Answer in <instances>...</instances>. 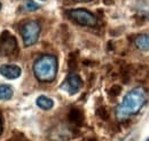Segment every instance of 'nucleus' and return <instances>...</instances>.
<instances>
[{"mask_svg": "<svg viewBox=\"0 0 149 141\" xmlns=\"http://www.w3.org/2000/svg\"><path fill=\"white\" fill-rule=\"evenodd\" d=\"M36 105L40 109H42V110H49L54 106V101L52 99L45 96V95H40V96H38L37 100H36Z\"/></svg>", "mask_w": 149, "mask_h": 141, "instance_id": "6e6552de", "label": "nucleus"}, {"mask_svg": "<svg viewBox=\"0 0 149 141\" xmlns=\"http://www.w3.org/2000/svg\"><path fill=\"white\" fill-rule=\"evenodd\" d=\"M41 1H44V0H41Z\"/></svg>", "mask_w": 149, "mask_h": 141, "instance_id": "dca6fc26", "label": "nucleus"}, {"mask_svg": "<svg viewBox=\"0 0 149 141\" xmlns=\"http://www.w3.org/2000/svg\"><path fill=\"white\" fill-rule=\"evenodd\" d=\"M76 1H92V0H76Z\"/></svg>", "mask_w": 149, "mask_h": 141, "instance_id": "ddd939ff", "label": "nucleus"}, {"mask_svg": "<svg viewBox=\"0 0 149 141\" xmlns=\"http://www.w3.org/2000/svg\"><path fill=\"white\" fill-rule=\"evenodd\" d=\"M81 86H83V82H81L80 77L77 73L68 75V77L61 84V88L63 91H65L68 94H70V95H74L76 93H78L79 89L81 88Z\"/></svg>", "mask_w": 149, "mask_h": 141, "instance_id": "423d86ee", "label": "nucleus"}, {"mask_svg": "<svg viewBox=\"0 0 149 141\" xmlns=\"http://www.w3.org/2000/svg\"><path fill=\"white\" fill-rule=\"evenodd\" d=\"M146 102V91L142 87H135L124 96L122 103L116 109V116L119 121L129 118L140 111Z\"/></svg>", "mask_w": 149, "mask_h": 141, "instance_id": "f257e3e1", "label": "nucleus"}, {"mask_svg": "<svg viewBox=\"0 0 149 141\" xmlns=\"http://www.w3.org/2000/svg\"><path fill=\"white\" fill-rule=\"evenodd\" d=\"M17 48V43L15 37L10 35L8 31H5L0 37V55L9 56Z\"/></svg>", "mask_w": 149, "mask_h": 141, "instance_id": "39448f33", "label": "nucleus"}, {"mask_svg": "<svg viewBox=\"0 0 149 141\" xmlns=\"http://www.w3.org/2000/svg\"><path fill=\"white\" fill-rule=\"evenodd\" d=\"M40 24L37 21H29L23 24L21 29V35L25 46H32L37 43L40 35Z\"/></svg>", "mask_w": 149, "mask_h": 141, "instance_id": "7ed1b4c3", "label": "nucleus"}, {"mask_svg": "<svg viewBox=\"0 0 149 141\" xmlns=\"http://www.w3.org/2000/svg\"><path fill=\"white\" fill-rule=\"evenodd\" d=\"M24 7H25V9L29 10V12H33V10H37V9L40 8V6L38 5L37 2H35V1H32V0H26L25 3H24Z\"/></svg>", "mask_w": 149, "mask_h": 141, "instance_id": "9b49d317", "label": "nucleus"}, {"mask_svg": "<svg viewBox=\"0 0 149 141\" xmlns=\"http://www.w3.org/2000/svg\"><path fill=\"white\" fill-rule=\"evenodd\" d=\"M0 9H1V3H0Z\"/></svg>", "mask_w": 149, "mask_h": 141, "instance_id": "4468645a", "label": "nucleus"}, {"mask_svg": "<svg viewBox=\"0 0 149 141\" xmlns=\"http://www.w3.org/2000/svg\"><path fill=\"white\" fill-rule=\"evenodd\" d=\"M135 46L141 51H149V35H140L135 38Z\"/></svg>", "mask_w": 149, "mask_h": 141, "instance_id": "1a4fd4ad", "label": "nucleus"}, {"mask_svg": "<svg viewBox=\"0 0 149 141\" xmlns=\"http://www.w3.org/2000/svg\"><path fill=\"white\" fill-rule=\"evenodd\" d=\"M33 72L38 80L49 83L55 79L57 73V60L53 55H44L33 64Z\"/></svg>", "mask_w": 149, "mask_h": 141, "instance_id": "f03ea898", "label": "nucleus"}, {"mask_svg": "<svg viewBox=\"0 0 149 141\" xmlns=\"http://www.w3.org/2000/svg\"><path fill=\"white\" fill-rule=\"evenodd\" d=\"M2 130H3V127H2V121H1V118H0V134L2 133Z\"/></svg>", "mask_w": 149, "mask_h": 141, "instance_id": "f8f14e48", "label": "nucleus"}, {"mask_svg": "<svg viewBox=\"0 0 149 141\" xmlns=\"http://www.w3.org/2000/svg\"><path fill=\"white\" fill-rule=\"evenodd\" d=\"M68 16L74 21L76 23L80 24V25H85V27H95L97 24V18L96 16L92 14L91 12L83 9V8H78V9H71L68 12Z\"/></svg>", "mask_w": 149, "mask_h": 141, "instance_id": "20e7f679", "label": "nucleus"}, {"mask_svg": "<svg viewBox=\"0 0 149 141\" xmlns=\"http://www.w3.org/2000/svg\"><path fill=\"white\" fill-rule=\"evenodd\" d=\"M14 91L10 87V85H0V100L7 101L13 98Z\"/></svg>", "mask_w": 149, "mask_h": 141, "instance_id": "9d476101", "label": "nucleus"}, {"mask_svg": "<svg viewBox=\"0 0 149 141\" xmlns=\"http://www.w3.org/2000/svg\"><path fill=\"white\" fill-rule=\"evenodd\" d=\"M0 73L7 79H16L21 76L22 70L15 64H3L0 67Z\"/></svg>", "mask_w": 149, "mask_h": 141, "instance_id": "0eeeda50", "label": "nucleus"}, {"mask_svg": "<svg viewBox=\"0 0 149 141\" xmlns=\"http://www.w3.org/2000/svg\"><path fill=\"white\" fill-rule=\"evenodd\" d=\"M147 141H149V139H148V140H147Z\"/></svg>", "mask_w": 149, "mask_h": 141, "instance_id": "2eb2a0df", "label": "nucleus"}]
</instances>
